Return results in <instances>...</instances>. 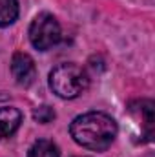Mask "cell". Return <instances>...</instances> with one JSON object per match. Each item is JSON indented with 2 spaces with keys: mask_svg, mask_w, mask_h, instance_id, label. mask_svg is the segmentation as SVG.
I'll list each match as a JSON object with an SVG mask.
<instances>
[{
  "mask_svg": "<svg viewBox=\"0 0 155 157\" xmlns=\"http://www.w3.org/2000/svg\"><path fill=\"white\" fill-rule=\"evenodd\" d=\"M88 84L89 78L86 71L73 62L59 64L49 73V88L60 99H75L82 91H86Z\"/></svg>",
  "mask_w": 155,
  "mask_h": 157,
  "instance_id": "cell-2",
  "label": "cell"
},
{
  "mask_svg": "<svg viewBox=\"0 0 155 157\" xmlns=\"http://www.w3.org/2000/svg\"><path fill=\"white\" fill-rule=\"evenodd\" d=\"M18 17V2L17 0H0V28L13 24Z\"/></svg>",
  "mask_w": 155,
  "mask_h": 157,
  "instance_id": "cell-7",
  "label": "cell"
},
{
  "mask_svg": "<svg viewBox=\"0 0 155 157\" xmlns=\"http://www.w3.org/2000/svg\"><path fill=\"white\" fill-rule=\"evenodd\" d=\"M28 157H60V150L53 141L47 139H39L33 143V146L29 148Z\"/></svg>",
  "mask_w": 155,
  "mask_h": 157,
  "instance_id": "cell-6",
  "label": "cell"
},
{
  "mask_svg": "<svg viewBox=\"0 0 155 157\" xmlns=\"http://www.w3.org/2000/svg\"><path fill=\"white\" fill-rule=\"evenodd\" d=\"M11 73L20 86H29L37 77V68H35L33 59L22 51L15 53L11 59Z\"/></svg>",
  "mask_w": 155,
  "mask_h": 157,
  "instance_id": "cell-4",
  "label": "cell"
},
{
  "mask_svg": "<svg viewBox=\"0 0 155 157\" xmlns=\"http://www.w3.org/2000/svg\"><path fill=\"white\" fill-rule=\"evenodd\" d=\"M60 37H62L60 24L49 13H40V15H37L35 20L29 26V40H31V44L37 49H40V51H46V49L57 46Z\"/></svg>",
  "mask_w": 155,
  "mask_h": 157,
  "instance_id": "cell-3",
  "label": "cell"
},
{
  "mask_svg": "<svg viewBox=\"0 0 155 157\" xmlns=\"http://www.w3.org/2000/svg\"><path fill=\"white\" fill-rule=\"evenodd\" d=\"M73 141L82 148L102 152L112 146L117 137V122L108 113L89 112L73 119L70 126Z\"/></svg>",
  "mask_w": 155,
  "mask_h": 157,
  "instance_id": "cell-1",
  "label": "cell"
},
{
  "mask_svg": "<svg viewBox=\"0 0 155 157\" xmlns=\"http://www.w3.org/2000/svg\"><path fill=\"white\" fill-rule=\"evenodd\" d=\"M22 122V113L13 106L0 108V141L11 137Z\"/></svg>",
  "mask_w": 155,
  "mask_h": 157,
  "instance_id": "cell-5",
  "label": "cell"
},
{
  "mask_svg": "<svg viewBox=\"0 0 155 157\" xmlns=\"http://www.w3.org/2000/svg\"><path fill=\"white\" fill-rule=\"evenodd\" d=\"M33 117H35V121H39L42 124H47V122H51L55 119V112L49 106H40L33 112Z\"/></svg>",
  "mask_w": 155,
  "mask_h": 157,
  "instance_id": "cell-8",
  "label": "cell"
}]
</instances>
